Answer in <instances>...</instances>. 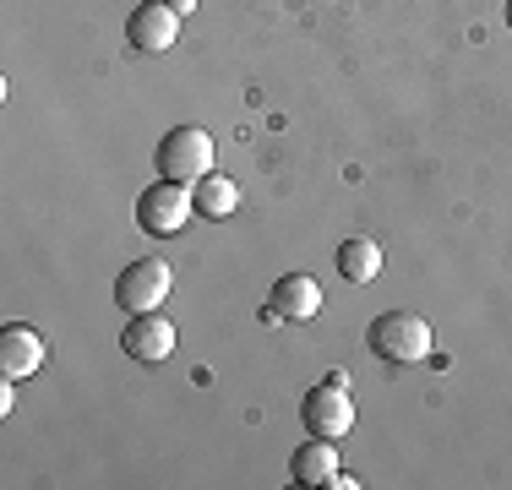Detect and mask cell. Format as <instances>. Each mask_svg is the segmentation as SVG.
<instances>
[{
    "label": "cell",
    "mask_w": 512,
    "mask_h": 490,
    "mask_svg": "<svg viewBox=\"0 0 512 490\" xmlns=\"http://www.w3.org/2000/svg\"><path fill=\"white\" fill-rule=\"evenodd\" d=\"M44 354H50V343H44L39 327H28V322H6V327H0V376H6V382L33 376L44 365Z\"/></svg>",
    "instance_id": "cell-7"
},
{
    "label": "cell",
    "mask_w": 512,
    "mask_h": 490,
    "mask_svg": "<svg viewBox=\"0 0 512 490\" xmlns=\"http://www.w3.org/2000/svg\"><path fill=\"white\" fill-rule=\"evenodd\" d=\"M322 311V284L311 273H284L267 294V322H311Z\"/></svg>",
    "instance_id": "cell-8"
},
{
    "label": "cell",
    "mask_w": 512,
    "mask_h": 490,
    "mask_svg": "<svg viewBox=\"0 0 512 490\" xmlns=\"http://www.w3.org/2000/svg\"><path fill=\"white\" fill-rule=\"evenodd\" d=\"M507 28H512V0H507Z\"/></svg>",
    "instance_id": "cell-14"
},
{
    "label": "cell",
    "mask_w": 512,
    "mask_h": 490,
    "mask_svg": "<svg viewBox=\"0 0 512 490\" xmlns=\"http://www.w3.org/2000/svg\"><path fill=\"white\" fill-rule=\"evenodd\" d=\"M169 6H175V11H180V17H186V11H191V6H197V0H169Z\"/></svg>",
    "instance_id": "cell-13"
},
{
    "label": "cell",
    "mask_w": 512,
    "mask_h": 490,
    "mask_svg": "<svg viewBox=\"0 0 512 490\" xmlns=\"http://www.w3.org/2000/svg\"><path fill=\"white\" fill-rule=\"evenodd\" d=\"M169 289H175V267L158 262V256H142V262H131L126 273L115 278V305L120 311H158V305L169 300Z\"/></svg>",
    "instance_id": "cell-5"
},
{
    "label": "cell",
    "mask_w": 512,
    "mask_h": 490,
    "mask_svg": "<svg viewBox=\"0 0 512 490\" xmlns=\"http://www.w3.org/2000/svg\"><path fill=\"white\" fill-rule=\"evenodd\" d=\"M120 349L142 365H164L175 354V322L164 311H137L126 322V333H120Z\"/></svg>",
    "instance_id": "cell-6"
},
{
    "label": "cell",
    "mask_w": 512,
    "mask_h": 490,
    "mask_svg": "<svg viewBox=\"0 0 512 490\" xmlns=\"http://www.w3.org/2000/svg\"><path fill=\"white\" fill-rule=\"evenodd\" d=\"M382 245L376 240H344L338 245V278H349V284H371V278H382Z\"/></svg>",
    "instance_id": "cell-11"
},
{
    "label": "cell",
    "mask_w": 512,
    "mask_h": 490,
    "mask_svg": "<svg viewBox=\"0 0 512 490\" xmlns=\"http://www.w3.org/2000/svg\"><path fill=\"white\" fill-rule=\"evenodd\" d=\"M158 175L180 180V186H197L202 175H213V137L202 126H175L158 142Z\"/></svg>",
    "instance_id": "cell-3"
},
{
    "label": "cell",
    "mask_w": 512,
    "mask_h": 490,
    "mask_svg": "<svg viewBox=\"0 0 512 490\" xmlns=\"http://www.w3.org/2000/svg\"><path fill=\"white\" fill-rule=\"evenodd\" d=\"M191 213H197V196H191V186H180V180L158 175L153 186L137 196V224L148 229V235H180V229L191 224Z\"/></svg>",
    "instance_id": "cell-4"
},
{
    "label": "cell",
    "mask_w": 512,
    "mask_h": 490,
    "mask_svg": "<svg viewBox=\"0 0 512 490\" xmlns=\"http://www.w3.org/2000/svg\"><path fill=\"white\" fill-rule=\"evenodd\" d=\"M431 322L414 311H382L371 327H365V349L387 365H420L431 354Z\"/></svg>",
    "instance_id": "cell-1"
},
{
    "label": "cell",
    "mask_w": 512,
    "mask_h": 490,
    "mask_svg": "<svg viewBox=\"0 0 512 490\" xmlns=\"http://www.w3.org/2000/svg\"><path fill=\"white\" fill-rule=\"evenodd\" d=\"M126 39L137 44L142 55H164V49L180 39V11L164 6V0H142L126 22Z\"/></svg>",
    "instance_id": "cell-9"
},
{
    "label": "cell",
    "mask_w": 512,
    "mask_h": 490,
    "mask_svg": "<svg viewBox=\"0 0 512 490\" xmlns=\"http://www.w3.org/2000/svg\"><path fill=\"white\" fill-rule=\"evenodd\" d=\"M289 474H295V485H327V480L338 474V441L311 436L306 447H295V458H289Z\"/></svg>",
    "instance_id": "cell-10"
},
{
    "label": "cell",
    "mask_w": 512,
    "mask_h": 490,
    "mask_svg": "<svg viewBox=\"0 0 512 490\" xmlns=\"http://www.w3.org/2000/svg\"><path fill=\"white\" fill-rule=\"evenodd\" d=\"M300 425H306V436H322V441H344L355 431V398H349L344 371H333L322 387H311L300 398Z\"/></svg>",
    "instance_id": "cell-2"
},
{
    "label": "cell",
    "mask_w": 512,
    "mask_h": 490,
    "mask_svg": "<svg viewBox=\"0 0 512 490\" xmlns=\"http://www.w3.org/2000/svg\"><path fill=\"white\" fill-rule=\"evenodd\" d=\"M191 196H197V213L202 218H229L240 207V186L229 175H202L197 186H191Z\"/></svg>",
    "instance_id": "cell-12"
}]
</instances>
